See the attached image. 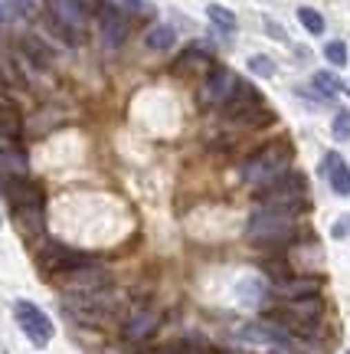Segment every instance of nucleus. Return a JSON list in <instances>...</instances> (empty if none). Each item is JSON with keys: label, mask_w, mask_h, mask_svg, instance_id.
<instances>
[{"label": "nucleus", "mask_w": 350, "mask_h": 354, "mask_svg": "<svg viewBox=\"0 0 350 354\" xmlns=\"http://www.w3.org/2000/svg\"><path fill=\"white\" fill-rule=\"evenodd\" d=\"M46 10H50L52 33L63 39V43L79 46L86 39V26H88L86 0H46Z\"/></svg>", "instance_id": "1"}, {"label": "nucleus", "mask_w": 350, "mask_h": 354, "mask_svg": "<svg viewBox=\"0 0 350 354\" xmlns=\"http://www.w3.org/2000/svg\"><path fill=\"white\" fill-rule=\"evenodd\" d=\"M288 161H291V148H288V141H269L265 148L252 154L246 167H242V177L255 184V187H265L269 180H275L288 171Z\"/></svg>", "instance_id": "2"}, {"label": "nucleus", "mask_w": 350, "mask_h": 354, "mask_svg": "<svg viewBox=\"0 0 350 354\" xmlns=\"http://www.w3.org/2000/svg\"><path fill=\"white\" fill-rule=\"evenodd\" d=\"M262 207L265 210H275V214H288L295 216L308 207V197H304V177L301 174H282L275 180H269L262 187Z\"/></svg>", "instance_id": "3"}, {"label": "nucleus", "mask_w": 350, "mask_h": 354, "mask_svg": "<svg viewBox=\"0 0 350 354\" xmlns=\"http://www.w3.org/2000/svg\"><path fill=\"white\" fill-rule=\"evenodd\" d=\"M249 240L259 243V246H288V243L298 236V227H295V216L288 214H275V210H255L249 216Z\"/></svg>", "instance_id": "4"}, {"label": "nucleus", "mask_w": 350, "mask_h": 354, "mask_svg": "<svg viewBox=\"0 0 350 354\" xmlns=\"http://www.w3.org/2000/svg\"><path fill=\"white\" fill-rule=\"evenodd\" d=\"M63 308L75 322H86V325H101L115 318L118 312V299H112V292H69V299L63 302Z\"/></svg>", "instance_id": "5"}, {"label": "nucleus", "mask_w": 350, "mask_h": 354, "mask_svg": "<svg viewBox=\"0 0 350 354\" xmlns=\"http://www.w3.org/2000/svg\"><path fill=\"white\" fill-rule=\"evenodd\" d=\"M13 315H17V322H20V328H23V335L30 338V342L37 344V348H43V344L52 342V322L46 312H39L33 302H13Z\"/></svg>", "instance_id": "6"}, {"label": "nucleus", "mask_w": 350, "mask_h": 354, "mask_svg": "<svg viewBox=\"0 0 350 354\" xmlns=\"http://www.w3.org/2000/svg\"><path fill=\"white\" fill-rule=\"evenodd\" d=\"M37 263L46 276H63V272H69V269L86 266L88 256L79 253V250H69V246H63V243H46V246L39 250Z\"/></svg>", "instance_id": "7"}, {"label": "nucleus", "mask_w": 350, "mask_h": 354, "mask_svg": "<svg viewBox=\"0 0 350 354\" xmlns=\"http://www.w3.org/2000/svg\"><path fill=\"white\" fill-rule=\"evenodd\" d=\"M95 20H99V33H101V43H105V46L115 50V46H121L128 39V30H131V26H128V17L118 10V7H112L108 0H99V3H95Z\"/></svg>", "instance_id": "8"}, {"label": "nucleus", "mask_w": 350, "mask_h": 354, "mask_svg": "<svg viewBox=\"0 0 350 354\" xmlns=\"http://www.w3.org/2000/svg\"><path fill=\"white\" fill-rule=\"evenodd\" d=\"M63 286L66 292H101L112 286V276L105 272V269H99V266H79V269H69V272H63Z\"/></svg>", "instance_id": "9"}, {"label": "nucleus", "mask_w": 350, "mask_h": 354, "mask_svg": "<svg viewBox=\"0 0 350 354\" xmlns=\"http://www.w3.org/2000/svg\"><path fill=\"white\" fill-rule=\"evenodd\" d=\"M236 82H239L236 73H229V69H213L200 88V102L203 105H226V99L233 95Z\"/></svg>", "instance_id": "10"}, {"label": "nucleus", "mask_w": 350, "mask_h": 354, "mask_svg": "<svg viewBox=\"0 0 350 354\" xmlns=\"http://www.w3.org/2000/svg\"><path fill=\"white\" fill-rule=\"evenodd\" d=\"M3 194L13 203V210H20V207H43L39 184L26 180V177H3Z\"/></svg>", "instance_id": "11"}, {"label": "nucleus", "mask_w": 350, "mask_h": 354, "mask_svg": "<svg viewBox=\"0 0 350 354\" xmlns=\"http://www.w3.org/2000/svg\"><path fill=\"white\" fill-rule=\"evenodd\" d=\"M324 174H327L331 190H334L338 197H350V167L338 151L324 154Z\"/></svg>", "instance_id": "12"}, {"label": "nucleus", "mask_w": 350, "mask_h": 354, "mask_svg": "<svg viewBox=\"0 0 350 354\" xmlns=\"http://www.w3.org/2000/svg\"><path fill=\"white\" fill-rule=\"evenodd\" d=\"M242 342H252V344H272V348H288V335L278 331L275 325H246L239 331Z\"/></svg>", "instance_id": "13"}, {"label": "nucleus", "mask_w": 350, "mask_h": 354, "mask_svg": "<svg viewBox=\"0 0 350 354\" xmlns=\"http://www.w3.org/2000/svg\"><path fill=\"white\" fill-rule=\"evenodd\" d=\"M177 69H180V73H206V69H213L210 50H203V46H193V50H187L184 56H180Z\"/></svg>", "instance_id": "14"}, {"label": "nucleus", "mask_w": 350, "mask_h": 354, "mask_svg": "<svg viewBox=\"0 0 350 354\" xmlns=\"http://www.w3.org/2000/svg\"><path fill=\"white\" fill-rule=\"evenodd\" d=\"M278 292L285 295L288 302H301V299H311L314 292H318V282L314 279H285Z\"/></svg>", "instance_id": "15"}, {"label": "nucleus", "mask_w": 350, "mask_h": 354, "mask_svg": "<svg viewBox=\"0 0 350 354\" xmlns=\"http://www.w3.org/2000/svg\"><path fill=\"white\" fill-rule=\"evenodd\" d=\"M174 43H177L174 26H150L148 37H144V46H148V50H154V53L174 50Z\"/></svg>", "instance_id": "16"}, {"label": "nucleus", "mask_w": 350, "mask_h": 354, "mask_svg": "<svg viewBox=\"0 0 350 354\" xmlns=\"http://www.w3.org/2000/svg\"><path fill=\"white\" fill-rule=\"evenodd\" d=\"M157 328V318L150 315V312H141V315L135 318H128V325H125V335L131 338V342H144L150 331Z\"/></svg>", "instance_id": "17"}, {"label": "nucleus", "mask_w": 350, "mask_h": 354, "mask_svg": "<svg viewBox=\"0 0 350 354\" xmlns=\"http://www.w3.org/2000/svg\"><path fill=\"white\" fill-rule=\"evenodd\" d=\"M20 50L26 53V59L33 66H50V59H52L50 50H46V43L39 37H33V33H30V37H20Z\"/></svg>", "instance_id": "18"}, {"label": "nucleus", "mask_w": 350, "mask_h": 354, "mask_svg": "<svg viewBox=\"0 0 350 354\" xmlns=\"http://www.w3.org/2000/svg\"><path fill=\"white\" fill-rule=\"evenodd\" d=\"M13 216H17V227L23 233H39L43 230V207H20V210H13Z\"/></svg>", "instance_id": "19"}, {"label": "nucleus", "mask_w": 350, "mask_h": 354, "mask_svg": "<svg viewBox=\"0 0 350 354\" xmlns=\"http://www.w3.org/2000/svg\"><path fill=\"white\" fill-rule=\"evenodd\" d=\"M206 17H210V24L220 26L223 33H236L239 20H236V13L233 10H226V7H220V3H210V7H206Z\"/></svg>", "instance_id": "20"}, {"label": "nucleus", "mask_w": 350, "mask_h": 354, "mask_svg": "<svg viewBox=\"0 0 350 354\" xmlns=\"http://www.w3.org/2000/svg\"><path fill=\"white\" fill-rule=\"evenodd\" d=\"M239 295H242L246 305H262L265 299H269V289H265L259 279H242V282H239Z\"/></svg>", "instance_id": "21"}, {"label": "nucleus", "mask_w": 350, "mask_h": 354, "mask_svg": "<svg viewBox=\"0 0 350 354\" xmlns=\"http://www.w3.org/2000/svg\"><path fill=\"white\" fill-rule=\"evenodd\" d=\"M298 24L304 26V30H308L311 37H321V33L327 30L324 17H321L318 10H311V7H298Z\"/></svg>", "instance_id": "22"}, {"label": "nucleus", "mask_w": 350, "mask_h": 354, "mask_svg": "<svg viewBox=\"0 0 350 354\" xmlns=\"http://www.w3.org/2000/svg\"><path fill=\"white\" fill-rule=\"evenodd\" d=\"M311 86L324 95V99H334V95H340V79L334 76V73H314L311 76Z\"/></svg>", "instance_id": "23"}, {"label": "nucleus", "mask_w": 350, "mask_h": 354, "mask_svg": "<svg viewBox=\"0 0 350 354\" xmlns=\"http://www.w3.org/2000/svg\"><path fill=\"white\" fill-rule=\"evenodd\" d=\"M324 59L331 66H338V69H344V66H347V43H344V39H331V43H327L324 46Z\"/></svg>", "instance_id": "24"}, {"label": "nucleus", "mask_w": 350, "mask_h": 354, "mask_svg": "<svg viewBox=\"0 0 350 354\" xmlns=\"http://www.w3.org/2000/svg\"><path fill=\"white\" fill-rule=\"evenodd\" d=\"M249 73L259 79H272L275 76V63L269 59V56H252L249 59Z\"/></svg>", "instance_id": "25"}, {"label": "nucleus", "mask_w": 350, "mask_h": 354, "mask_svg": "<svg viewBox=\"0 0 350 354\" xmlns=\"http://www.w3.org/2000/svg\"><path fill=\"white\" fill-rule=\"evenodd\" d=\"M331 131H334V138H338V141H350V112H347V109H340V112L334 115Z\"/></svg>", "instance_id": "26"}, {"label": "nucleus", "mask_w": 350, "mask_h": 354, "mask_svg": "<svg viewBox=\"0 0 350 354\" xmlns=\"http://www.w3.org/2000/svg\"><path fill=\"white\" fill-rule=\"evenodd\" d=\"M112 7H118L121 13H138V17H144V13H150V7L144 3V0H108Z\"/></svg>", "instance_id": "27"}, {"label": "nucleus", "mask_w": 350, "mask_h": 354, "mask_svg": "<svg viewBox=\"0 0 350 354\" xmlns=\"http://www.w3.org/2000/svg\"><path fill=\"white\" fill-rule=\"evenodd\" d=\"M331 233H334V236H347V233H350V216L344 220V223H334V230H331Z\"/></svg>", "instance_id": "28"}, {"label": "nucleus", "mask_w": 350, "mask_h": 354, "mask_svg": "<svg viewBox=\"0 0 350 354\" xmlns=\"http://www.w3.org/2000/svg\"><path fill=\"white\" fill-rule=\"evenodd\" d=\"M7 20H10V10H3V7H0V24H7Z\"/></svg>", "instance_id": "29"}, {"label": "nucleus", "mask_w": 350, "mask_h": 354, "mask_svg": "<svg viewBox=\"0 0 350 354\" xmlns=\"http://www.w3.org/2000/svg\"><path fill=\"white\" fill-rule=\"evenodd\" d=\"M187 354H213V351H187Z\"/></svg>", "instance_id": "30"}, {"label": "nucleus", "mask_w": 350, "mask_h": 354, "mask_svg": "<svg viewBox=\"0 0 350 354\" xmlns=\"http://www.w3.org/2000/svg\"><path fill=\"white\" fill-rule=\"evenodd\" d=\"M0 223H3V220H0Z\"/></svg>", "instance_id": "31"}, {"label": "nucleus", "mask_w": 350, "mask_h": 354, "mask_svg": "<svg viewBox=\"0 0 350 354\" xmlns=\"http://www.w3.org/2000/svg\"><path fill=\"white\" fill-rule=\"evenodd\" d=\"M347 354H350V351H347Z\"/></svg>", "instance_id": "32"}]
</instances>
